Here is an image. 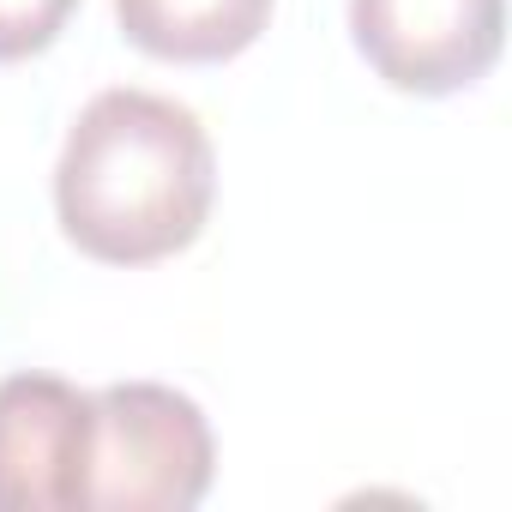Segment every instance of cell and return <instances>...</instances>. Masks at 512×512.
<instances>
[{"label":"cell","instance_id":"cell-1","mask_svg":"<svg viewBox=\"0 0 512 512\" xmlns=\"http://www.w3.org/2000/svg\"><path fill=\"white\" fill-rule=\"evenodd\" d=\"M217 199L205 121L145 85L97 91L55 157V223L97 266H157L187 253Z\"/></svg>","mask_w":512,"mask_h":512},{"label":"cell","instance_id":"cell-5","mask_svg":"<svg viewBox=\"0 0 512 512\" xmlns=\"http://www.w3.org/2000/svg\"><path fill=\"white\" fill-rule=\"evenodd\" d=\"M278 0H115L121 37L163 67H223L266 37Z\"/></svg>","mask_w":512,"mask_h":512},{"label":"cell","instance_id":"cell-2","mask_svg":"<svg viewBox=\"0 0 512 512\" xmlns=\"http://www.w3.org/2000/svg\"><path fill=\"white\" fill-rule=\"evenodd\" d=\"M85 512H193L217 476V440L199 398L163 380H115L91 392Z\"/></svg>","mask_w":512,"mask_h":512},{"label":"cell","instance_id":"cell-4","mask_svg":"<svg viewBox=\"0 0 512 512\" xmlns=\"http://www.w3.org/2000/svg\"><path fill=\"white\" fill-rule=\"evenodd\" d=\"M91 428L85 386L43 368L0 380V512H85Z\"/></svg>","mask_w":512,"mask_h":512},{"label":"cell","instance_id":"cell-6","mask_svg":"<svg viewBox=\"0 0 512 512\" xmlns=\"http://www.w3.org/2000/svg\"><path fill=\"white\" fill-rule=\"evenodd\" d=\"M79 0H0V67H19L61 43Z\"/></svg>","mask_w":512,"mask_h":512},{"label":"cell","instance_id":"cell-3","mask_svg":"<svg viewBox=\"0 0 512 512\" xmlns=\"http://www.w3.org/2000/svg\"><path fill=\"white\" fill-rule=\"evenodd\" d=\"M350 43L404 97L482 85L506 43V0H350Z\"/></svg>","mask_w":512,"mask_h":512}]
</instances>
